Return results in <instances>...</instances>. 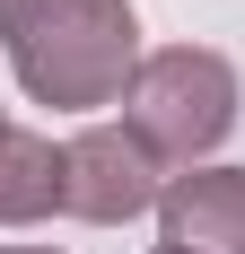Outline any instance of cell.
I'll list each match as a JSON object with an SVG mask.
<instances>
[{"mask_svg":"<svg viewBox=\"0 0 245 254\" xmlns=\"http://www.w3.org/2000/svg\"><path fill=\"white\" fill-rule=\"evenodd\" d=\"M0 44H9L18 88L61 114L114 105L140 70L131 0H0Z\"/></svg>","mask_w":245,"mask_h":254,"instance_id":"1","label":"cell"},{"mask_svg":"<svg viewBox=\"0 0 245 254\" xmlns=\"http://www.w3.org/2000/svg\"><path fill=\"white\" fill-rule=\"evenodd\" d=\"M122 131L140 140L158 167H184L193 176L201 158L237 131V62L210 44H167L149 53L131 88H122Z\"/></svg>","mask_w":245,"mask_h":254,"instance_id":"2","label":"cell"},{"mask_svg":"<svg viewBox=\"0 0 245 254\" xmlns=\"http://www.w3.org/2000/svg\"><path fill=\"white\" fill-rule=\"evenodd\" d=\"M158 193H167V167H158L122 123H88L79 140H61V210H70V219L122 228V219L158 210Z\"/></svg>","mask_w":245,"mask_h":254,"instance_id":"3","label":"cell"},{"mask_svg":"<svg viewBox=\"0 0 245 254\" xmlns=\"http://www.w3.org/2000/svg\"><path fill=\"white\" fill-rule=\"evenodd\" d=\"M158 246L167 254H245V167H193L158 193Z\"/></svg>","mask_w":245,"mask_h":254,"instance_id":"4","label":"cell"},{"mask_svg":"<svg viewBox=\"0 0 245 254\" xmlns=\"http://www.w3.org/2000/svg\"><path fill=\"white\" fill-rule=\"evenodd\" d=\"M44 210H61V149L44 131L9 123L0 131V228H26Z\"/></svg>","mask_w":245,"mask_h":254,"instance_id":"5","label":"cell"},{"mask_svg":"<svg viewBox=\"0 0 245 254\" xmlns=\"http://www.w3.org/2000/svg\"><path fill=\"white\" fill-rule=\"evenodd\" d=\"M0 254H53V246H0Z\"/></svg>","mask_w":245,"mask_h":254,"instance_id":"6","label":"cell"},{"mask_svg":"<svg viewBox=\"0 0 245 254\" xmlns=\"http://www.w3.org/2000/svg\"><path fill=\"white\" fill-rule=\"evenodd\" d=\"M0 131H9V114H0Z\"/></svg>","mask_w":245,"mask_h":254,"instance_id":"7","label":"cell"},{"mask_svg":"<svg viewBox=\"0 0 245 254\" xmlns=\"http://www.w3.org/2000/svg\"><path fill=\"white\" fill-rule=\"evenodd\" d=\"M158 254H167V246H158Z\"/></svg>","mask_w":245,"mask_h":254,"instance_id":"8","label":"cell"}]
</instances>
